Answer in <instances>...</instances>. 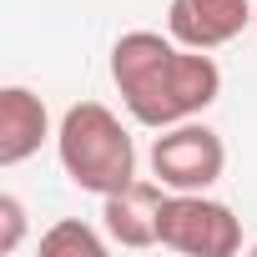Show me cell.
I'll return each mask as SVG.
<instances>
[{
    "label": "cell",
    "mask_w": 257,
    "mask_h": 257,
    "mask_svg": "<svg viewBox=\"0 0 257 257\" xmlns=\"http://www.w3.org/2000/svg\"><path fill=\"white\" fill-rule=\"evenodd\" d=\"M106 247H111L106 227H91L81 217H61V222H51L41 232V252L46 257H106Z\"/></svg>",
    "instance_id": "obj_8"
},
{
    "label": "cell",
    "mask_w": 257,
    "mask_h": 257,
    "mask_svg": "<svg viewBox=\"0 0 257 257\" xmlns=\"http://www.w3.org/2000/svg\"><path fill=\"white\" fill-rule=\"evenodd\" d=\"M252 257H257V242H252Z\"/></svg>",
    "instance_id": "obj_11"
},
{
    "label": "cell",
    "mask_w": 257,
    "mask_h": 257,
    "mask_svg": "<svg viewBox=\"0 0 257 257\" xmlns=\"http://www.w3.org/2000/svg\"><path fill=\"white\" fill-rule=\"evenodd\" d=\"M111 86L132 121L162 132V126L202 116L222 96V66L207 51L182 46L177 36L126 31L111 46Z\"/></svg>",
    "instance_id": "obj_1"
},
{
    "label": "cell",
    "mask_w": 257,
    "mask_h": 257,
    "mask_svg": "<svg viewBox=\"0 0 257 257\" xmlns=\"http://www.w3.org/2000/svg\"><path fill=\"white\" fill-rule=\"evenodd\" d=\"M26 242V202L16 192H0V257H11Z\"/></svg>",
    "instance_id": "obj_9"
},
{
    "label": "cell",
    "mask_w": 257,
    "mask_h": 257,
    "mask_svg": "<svg viewBox=\"0 0 257 257\" xmlns=\"http://www.w3.org/2000/svg\"><path fill=\"white\" fill-rule=\"evenodd\" d=\"M147 162H152V177L167 192H212L227 172V147L207 121L192 116V121L162 126Z\"/></svg>",
    "instance_id": "obj_3"
},
{
    "label": "cell",
    "mask_w": 257,
    "mask_h": 257,
    "mask_svg": "<svg viewBox=\"0 0 257 257\" xmlns=\"http://www.w3.org/2000/svg\"><path fill=\"white\" fill-rule=\"evenodd\" d=\"M162 202H167V187L157 177H137L126 182L121 192L101 197V227L116 247H162Z\"/></svg>",
    "instance_id": "obj_5"
},
{
    "label": "cell",
    "mask_w": 257,
    "mask_h": 257,
    "mask_svg": "<svg viewBox=\"0 0 257 257\" xmlns=\"http://www.w3.org/2000/svg\"><path fill=\"white\" fill-rule=\"evenodd\" d=\"M46 142H56L46 101L31 86H0V167L31 162Z\"/></svg>",
    "instance_id": "obj_7"
},
{
    "label": "cell",
    "mask_w": 257,
    "mask_h": 257,
    "mask_svg": "<svg viewBox=\"0 0 257 257\" xmlns=\"http://www.w3.org/2000/svg\"><path fill=\"white\" fill-rule=\"evenodd\" d=\"M162 247L182 252V257H232V252H242V222L212 192H167Z\"/></svg>",
    "instance_id": "obj_4"
},
{
    "label": "cell",
    "mask_w": 257,
    "mask_h": 257,
    "mask_svg": "<svg viewBox=\"0 0 257 257\" xmlns=\"http://www.w3.org/2000/svg\"><path fill=\"white\" fill-rule=\"evenodd\" d=\"M252 31H257V11H252Z\"/></svg>",
    "instance_id": "obj_10"
},
{
    "label": "cell",
    "mask_w": 257,
    "mask_h": 257,
    "mask_svg": "<svg viewBox=\"0 0 257 257\" xmlns=\"http://www.w3.org/2000/svg\"><path fill=\"white\" fill-rule=\"evenodd\" d=\"M252 0H172L167 6V36H177L192 51L232 46L252 26Z\"/></svg>",
    "instance_id": "obj_6"
},
{
    "label": "cell",
    "mask_w": 257,
    "mask_h": 257,
    "mask_svg": "<svg viewBox=\"0 0 257 257\" xmlns=\"http://www.w3.org/2000/svg\"><path fill=\"white\" fill-rule=\"evenodd\" d=\"M56 157L61 172L91 197H111L126 182H137V142L106 101L66 106L56 126Z\"/></svg>",
    "instance_id": "obj_2"
}]
</instances>
